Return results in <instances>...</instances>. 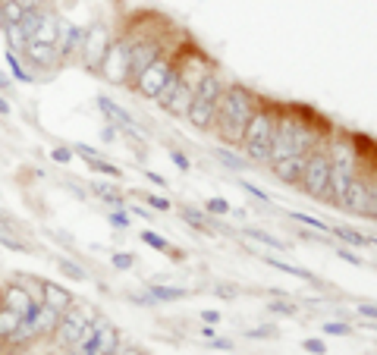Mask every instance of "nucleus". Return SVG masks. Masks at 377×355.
Segmentation results:
<instances>
[{"label":"nucleus","mask_w":377,"mask_h":355,"mask_svg":"<svg viewBox=\"0 0 377 355\" xmlns=\"http://www.w3.org/2000/svg\"><path fill=\"white\" fill-rule=\"evenodd\" d=\"M267 308H271L274 315H289V317H293L296 311H299V308L293 305V302H283V299H280V302H271V305H267Z\"/></svg>","instance_id":"ea45409f"},{"label":"nucleus","mask_w":377,"mask_h":355,"mask_svg":"<svg viewBox=\"0 0 377 355\" xmlns=\"http://www.w3.org/2000/svg\"><path fill=\"white\" fill-rule=\"evenodd\" d=\"M337 255H339V258H343V261H349V264H355V267H361V258H359V255H355V252H352V249H337Z\"/></svg>","instance_id":"8fccbe9b"},{"label":"nucleus","mask_w":377,"mask_h":355,"mask_svg":"<svg viewBox=\"0 0 377 355\" xmlns=\"http://www.w3.org/2000/svg\"><path fill=\"white\" fill-rule=\"evenodd\" d=\"M179 82H183V79H179V67H176V63H173V67H170V72H167V82H164V89H161V95H157L154 101H157V104H161V107H167V101H170L173 98V91H176L179 89Z\"/></svg>","instance_id":"a878e982"},{"label":"nucleus","mask_w":377,"mask_h":355,"mask_svg":"<svg viewBox=\"0 0 377 355\" xmlns=\"http://www.w3.org/2000/svg\"><path fill=\"white\" fill-rule=\"evenodd\" d=\"M111 223H113L117 230H126V227H129V217L123 214V211H111Z\"/></svg>","instance_id":"09e8293b"},{"label":"nucleus","mask_w":377,"mask_h":355,"mask_svg":"<svg viewBox=\"0 0 377 355\" xmlns=\"http://www.w3.org/2000/svg\"><path fill=\"white\" fill-rule=\"evenodd\" d=\"M0 245H4V249H10V252H16V255H26V252H28L26 242H19V239H13V236H6V233H0Z\"/></svg>","instance_id":"e433bc0d"},{"label":"nucleus","mask_w":377,"mask_h":355,"mask_svg":"<svg viewBox=\"0 0 377 355\" xmlns=\"http://www.w3.org/2000/svg\"><path fill=\"white\" fill-rule=\"evenodd\" d=\"M142 242H145V245H151V249H157V252H170V249H173V245L167 242L164 236L151 233V230H145V233H142Z\"/></svg>","instance_id":"72a5a7b5"},{"label":"nucleus","mask_w":377,"mask_h":355,"mask_svg":"<svg viewBox=\"0 0 377 355\" xmlns=\"http://www.w3.org/2000/svg\"><path fill=\"white\" fill-rule=\"evenodd\" d=\"M249 236H252V239H258V242H264V245H271V249H277V252L286 249V245H283V239L271 236V233H264V230H249Z\"/></svg>","instance_id":"f704fd0d"},{"label":"nucleus","mask_w":377,"mask_h":355,"mask_svg":"<svg viewBox=\"0 0 377 355\" xmlns=\"http://www.w3.org/2000/svg\"><path fill=\"white\" fill-rule=\"evenodd\" d=\"M214 293H217V295H223V299H230V295H236V289H233V286H217Z\"/></svg>","instance_id":"6e6d98bb"},{"label":"nucleus","mask_w":377,"mask_h":355,"mask_svg":"<svg viewBox=\"0 0 377 355\" xmlns=\"http://www.w3.org/2000/svg\"><path fill=\"white\" fill-rule=\"evenodd\" d=\"M57 32H60V19H57V13L54 10H41L35 41H41V45H57Z\"/></svg>","instance_id":"a211bd4d"},{"label":"nucleus","mask_w":377,"mask_h":355,"mask_svg":"<svg viewBox=\"0 0 377 355\" xmlns=\"http://www.w3.org/2000/svg\"><path fill=\"white\" fill-rule=\"evenodd\" d=\"M133 214H135V217H142V220H148V217H151V214L145 211V208H139V205H133Z\"/></svg>","instance_id":"4d7b16f0"},{"label":"nucleus","mask_w":377,"mask_h":355,"mask_svg":"<svg viewBox=\"0 0 377 355\" xmlns=\"http://www.w3.org/2000/svg\"><path fill=\"white\" fill-rule=\"evenodd\" d=\"M111 264H113V267H117V271H129V267H133V264H135V258H133V255H129V252H117V255H113V258H111Z\"/></svg>","instance_id":"4c0bfd02"},{"label":"nucleus","mask_w":377,"mask_h":355,"mask_svg":"<svg viewBox=\"0 0 377 355\" xmlns=\"http://www.w3.org/2000/svg\"><path fill=\"white\" fill-rule=\"evenodd\" d=\"M302 167H305V157H286V161H274L271 170L280 183H299L302 179Z\"/></svg>","instance_id":"dca6fc26"},{"label":"nucleus","mask_w":377,"mask_h":355,"mask_svg":"<svg viewBox=\"0 0 377 355\" xmlns=\"http://www.w3.org/2000/svg\"><path fill=\"white\" fill-rule=\"evenodd\" d=\"M129 47H133V35H123V38H113L111 47L104 54V63H101V76L107 82H126L129 79Z\"/></svg>","instance_id":"423d86ee"},{"label":"nucleus","mask_w":377,"mask_h":355,"mask_svg":"<svg viewBox=\"0 0 377 355\" xmlns=\"http://www.w3.org/2000/svg\"><path fill=\"white\" fill-rule=\"evenodd\" d=\"M6 67H10V72L19 79V82H35L32 79V69L23 63V54H16V50H6Z\"/></svg>","instance_id":"393cba45"},{"label":"nucleus","mask_w":377,"mask_h":355,"mask_svg":"<svg viewBox=\"0 0 377 355\" xmlns=\"http://www.w3.org/2000/svg\"><path fill=\"white\" fill-rule=\"evenodd\" d=\"M57 324H60V311H54V308H47V305H41V308H38V315L32 317L35 337H54Z\"/></svg>","instance_id":"f3484780"},{"label":"nucleus","mask_w":377,"mask_h":355,"mask_svg":"<svg viewBox=\"0 0 377 355\" xmlns=\"http://www.w3.org/2000/svg\"><path fill=\"white\" fill-rule=\"evenodd\" d=\"M16 327H19V317L13 315L10 308H4V305H0V339L6 343V339H10V333L16 330Z\"/></svg>","instance_id":"7c9ffc66"},{"label":"nucleus","mask_w":377,"mask_h":355,"mask_svg":"<svg viewBox=\"0 0 377 355\" xmlns=\"http://www.w3.org/2000/svg\"><path fill=\"white\" fill-rule=\"evenodd\" d=\"M38 293H41V305L60 311V315H63L67 308H72V295H69L63 286H57L54 280H41V283H38Z\"/></svg>","instance_id":"ddd939ff"},{"label":"nucleus","mask_w":377,"mask_h":355,"mask_svg":"<svg viewBox=\"0 0 377 355\" xmlns=\"http://www.w3.org/2000/svg\"><path fill=\"white\" fill-rule=\"evenodd\" d=\"M220 95H223V79L217 76L214 69H208L192 91V104H188V111H186V120L192 123L195 129H211Z\"/></svg>","instance_id":"7ed1b4c3"},{"label":"nucleus","mask_w":377,"mask_h":355,"mask_svg":"<svg viewBox=\"0 0 377 355\" xmlns=\"http://www.w3.org/2000/svg\"><path fill=\"white\" fill-rule=\"evenodd\" d=\"M89 167H91L94 173H101V176H113V179H120V176H123V170H120L117 164H107V161H101V157H98V161H91Z\"/></svg>","instance_id":"473e14b6"},{"label":"nucleus","mask_w":377,"mask_h":355,"mask_svg":"<svg viewBox=\"0 0 377 355\" xmlns=\"http://www.w3.org/2000/svg\"><path fill=\"white\" fill-rule=\"evenodd\" d=\"M330 233L337 236V239H343L346 245H371V242H374L371 236H361V233H355L352 227H330Z\"/></svg>","instance_id":"bb28decb"},{"label":"nucleus","mask_w":377,"mask_h":355,"mask_svg":"<svg viewBox=\"0 0 377 355\" xmlns=\"http://www.w3.org/2000/svg\"><path fill=\"white\" fill-rule=\"evenodd\" d=\"M302 186L311 198H321L327 201V183H330V154L321 148H315L305 157V167H302Z\"/></svg>","instance_id":"20e7f679"},{"label":"nucleus","mask_w":377,"mask_h":355,"mask_svg":"<svg viewBox=\"0 0 377 355\" xmlns=\"http://www.w3.org/2000/svg\"><path fill=\"white\" fill-rule=\"evenodd\" d=\"M98 107H101V111L107 113V117L113 120V126H117V123H123V126H129V129L135 126L133 113H126V111H123V107H117V104H113V101L107 98V95H101V98H98Z\"/></svg>","instance_id":"412c9836"},{"label":"nucleus","mask_w":377,"mask_h":355,"mask_svg":"<svg viewBox=\"0 0 377 355\" xmlns=\"http://www.w3.org/2000/svg\"><path fill=\"white\" fill-rule=\"evenodd\" d=\"M170 67H173L170 54H164L161 60H154V63H151V67L145 69L139 79H135V89H139V95L151 98V101H154L157 95H161V89H164V82H167V72H170Z\"/></svg>","instance_id":"9d476101"},{"label":"nucleus","mask_w":377,"mask_h":355,"mask_svg":"<svg viewBox=\"0 0 377 355\" xmlns=\"http://www.w3.org/2000/svg\"><path fill=\"white\" fill-rule=\"evenodd\" d=\"M201 321H205L208 327H211V324L217 327V324H220V315H217V311H201Z\"/></svg>","instance_id":"3c124183"},{"label":"nucleus","mask_w":377,"mask_h":355,"mask_svg":"<svg viewBox=\"0 0 377 355\" xmlns=\"http://www.w3.org/2000/svg\"><path fill=\"white\" fill-rule=\"evenodd\" d=\"M239 186H242V189L249 192V195H255L258 201H264V205H267V201H271V198H267V192H264V189H258V186H252L249 179H239Z\"/></svg>","instance_id":"a19ab883"},{"label":"nucleus","mask_w":377,"mask_h":355,"mask_svg":"<svg viewBox=\"0 0 377 355\" xmlns=\"http://www.w3.org/2000/svg\"><path fill=\"white\" fill-rule=\"evenodd\" d=\"M23 54H26V60L32 63V67L38 69V72H50V69L60 67V54H57V47H54V45L28 41V45L23 47Z\"/></svg>","instance_id":"f8f14e48"},{"label":"nucleus","mask_w":377,"mask_h":355,"mask_svg":"<svg viewBox=\"0 0 377 355\" xmlns=\"http://www.w3.org/2000/svg\"><path fill=\"white\" fill-rule=\"evenodd\" d=\"M91 192L101 195L107 205H113V211H123V208H126V198H123V195L113 189V186H107V183H91Z\"/></svg>","instance_id":"5701e85b"},{"label":"nucleus","mask_w":377,"mask_h":355,"mask_svg":"<svg viewBox=\"0 0 377 355\" xmlns=\"http://www.w3.org/2000/svg\"><path fill=\"white\" fill-rule=\"evenodd\" d=\"M117 129H120V126H107L104 133H101V139H104V142H113V139H117Z\"/></svg>","instance_id":"5fc2aeb1"},{"label":"nucleus","mask_w":377,"mask_h":355,"mask_svg":"<svg viewBox=\"0 0 377 355\" xmlns=\"http://www.w3.org/2000/svg\"><path fill=\"white\" fill-rule=\"evenodd\" d=\"M0 117H10V104L4 98H0Z\"/></svg>","instance_id":"13d9d810"},{"label":"nucleus","mask_w":377,"mask_h":355,"mask_svg":"<svg viewBox=\"0 0 377 355\" xmlns=\"http://www.w3.org/2000/svg\"><path fill=\"white\" fill-rule=\"evenodd\" d=\"M261 101L245 85H223V95L214 111V133L227 145H242V135L249 129V120L255 117Z\"/></svg>","instance_id":"f257e3e1"},{"label":"nucleus","mask_w":377,"mask_h":355,"mask_svg":"<svg viewBox=\"0 0 377 355\" xmlns=\"http://www.w3.org/2000/svg\"><path fill=\"white\" fill-rule=\"evenodd\" d=\"M72 151H76V154H82L85 164H91V161H98V157H101L94 148H89V145H72Z\"/></svg>","instance_id":"c03bdc74"},{"label":"nucleus","mask_w":377,"mask_h":355,"mask_svg":"<svg viewBox=\"0 0 377 355\" xmlns=\"http://www.w3.org/2000/svg\"><path fill=\"white\" fill-rule=\"evenodd\" d=\"M117 355H145V352H139V349H120Z\"/></svg>","instance_id":"052dcab7"},{"label":"nucleus","mask_w":377,"mask_h":355,"mask_svg":"<svg viewBox=\"0 0 377 355\" xmlns=\"http://www.w3.org/2000/svg\"><path fill=\"white\" fill-rule=\"evenodd\" d=\"M293 220L296 223H302V227H311V230H317V233H330V227L324 220H317V217H311V214H302V211H293Z\"/></svg>","instance_id":"2f4dec72"},{"label":"nucleus","mask_w":377,"mask_h":355,"mask_svg":"<svg viewBox=\"0 0 377 355\" xmlns=\"http://www.w3.org/2000/svg\"><path fill=\"white\" fill-rule=\"evenodd\" d=\"M57 267H60V271H63V277L76 280V283H85V280H89V274H85V267H79L76 261H69V258H60V261H57Z\"/></svg>","instance_id":"c756f323"},{"label":"nucleus","mask_w":377,"mask_h":355,"mask_svg":"<svg viewBox=\"0 0 377 355\" xmlns=\"http://www.w3.org/2000/svg\"><path fill=\"white\" fill-rule=\"evenodd\" d=\"M343 208H349V211L355 214H361V217H368V220H374V214H377V189H374V179H359L355 176L349 186H346V192H343V201H339Z\"/></svg>","instance_id":"6e6552de"},{"label":"nucleus","mask_w":377,"mask_h":355,"mask_svg":"<svg viewBox=\"0 0 377 355\" xmlns=\"http://www.w3.org/2000/svg\"><path fill=\"white\" fill-rule=\"evenodd\" d=\"M145 201H148L154 211H170V201H167L164 195H145Z\"/></svg>","instance_id":"79ce46f5"},{"label":"nucleus","mask_w":377,"mask_h":355,"mask_svg":"<svg viewBox=\"0 0 377 355\" xmlns=\"http://www.w3.org/2000/svg\"><path fill=\"white\" fill-rule=\"evenodd\" d=\"M79 45H82V28L79 26H69V23H60V32H57V54L63 57H72L79 54Z\"/></svg>","instance_id":"2eb2a0df"},{"label":"nucleus","mask_w":377,"mask_h":355,"mask_svg":"<svg viewBox=\"0 0 377 355\" xmlns=\"http://www.w3.org/2000/svg\"><path fill=\"white\" fill-rule=\"evenodd\" d=\"M26 4H0V26H19Z\"/></svg>","instance_id":"cd10ccee"},{"label":"nucleus","mask_w":377,"mask_h":355,"mask_svg":"<svg viewBox=\"0 0 377 355\" xmlns=\"http://www.w3.org/2000/svg\"><path fill=\"white\" fill-rule=\"evenodd\" d=\"M0 305L10 308L19 321H32V317L38 315V308H41V299L28 293L23 283H10L4 289V295H0Z\"/></svg>","instance_id":"1a4fd4ad"},{"label":"nucleus","mask_w":377,"mask_h":355,"mask_svg":"<svg viewBox=\"0 0 377 355\" xmlns=\"http://www.w3.org/2000/svg\"><path fill=\"white\" fill-rule=\"evenodd\" d=\"M50 157H54L57 164H69L72 161V148H67V145H60V148L50 151Z\"/></svg>","instance_id":"37998d69"},{"label":"nucleus","mask_w":377,"mask_h":355,"mask_svg":"<svg viewBox=\"0 0 377 355\" xmlns=\"http://www.w3.org/2000/svg\"><path fill=\"white\" fill-rule=\"evenodd\" d=\"M192 85H186V82H179V89L173 91V98L167 101V107L164 111H170V113H176V117H186V111H188V104H192Z\"/></svg>","instance_id":"6ab92c4d"},{"label":"nucleus","mask_w":377,"mask_h":355,"mask_svg":"<svg viewBox=\"0 0 377 355\" xmlns=\"http://www.w3.org/2000/svg\"><path fill=\"white\" fill-rule=\"evenodd\" d=\"M148 295L154 299V305L157 302H179V299H186V289H179V286H164V283H154L148 289Z\"/></svg>","instance_id":"4be33fe9"},{"label":"nucleus","mask_w":377,"mask_h":355,"mask_svg":"<svg viewBox=\"0 0 377 355\" xmlns=\"http://www.w3.org/2000/svg\"><path fill=\"white\" fill-rule=\"evenodd\" d=\"M245 337H249V339H264V337H274V327H271V324H267V327H255V330H249V333H245Z\"/></svg>","instance_id":"de8ad7c7"},{"label":"nucleus","mask_w":377,"mask_h":355,"mask_svg":"<svg viewBox=\"0 0 377 355\" xmlns=\"http://www.w3.org/2000/svg\"><path fill=\"white\" fill-rule=\"evenodd\" d=\"M205 211H208V214H230V201H227V198H211V201L205 205Z\"/></svg>","instance_id":"58836bf2"},{"label":"nucleus","mask_w":377,"mask_h":355,"mask_svg":"<svg viewBox=\"0 0 377 355\" xmlns=\"http://www.w3.org/2000/svg\"><path fill=\"white\" fill-rule=\"evenodd\" d=\"M359 315H361V317H368V321H374V315H377V308L371 305V302H365V305H359Z\"/></svg>","instance_id":"603ef678"},{"label":"nucleus","mask_w":377,"mask_h":355,"mask_svg":"<svg viewBox=\"0 0 377 355\" xmlns=\"http://www.w3.org/2000/svg\"><path fill=\"white\" fill-rule=\"evenodd\" d=\"M6 89H10V79H6L4 72H0V91H6Z\"/></svg>","instance_id":"bf43d9fd"},{"label":"nucleus","mask_w":377,"mask_h":355,"mask_svg":"<svg viewBox=\"0 0 377 355\" xmlns=\"http://www.w3.org/2000/svg\"><path fill=\"white\" fill-rule=\"evenodd\" d=\"M271 267H277V271L283 274H289V277H299V280H305V283H315V274L305 271V267H296V264H289V261H280V258H264Z\"/></svg>","instance_id":"b1692460"},{"label":"nucleus","mask_w":377,"mask_h":355,"mask_svg":"<svg viewBox=\"0 0 377 355\" xmlns=\"http://www.w3.org/2000/svg\"><path fill=\"white\" fill-rule=\"evenodd\" d=\"M274 126H277V107H258L255 117L249 120V129L242 135V151L249 164H264L271 161V142H274Z\"/></svg>","instance_id":"f03ea898"},{"label":"nucleus","mask_w":377,"mask_h":355,"mask_svg":"<svg viewBox=\"0 0 377 355\" xmlns=\"http://www.w3.org/2000/svg\"><path fill=\"white\" fill-rule=\"evenodd\" d=\"M170 161L176 164V167H179V170H183V173H188V167H192V161H188V157L183 154V151H170Z\"/></svg>","instance_id":"49530a36"},{"label":"nucleus","mask_w":377,"mask_h":355,"mask_svg":"<svg viewBox=\"0 0 377 355\" xmlns=\"http://www.w3.org/2000/svg\"><path fill=\"white\" fill-rule=\"evenodd\" d=\"M302 349H305V352H315V355H327V346H324L321 339H305V343H302Z\"/></svg>","instance_id":"a18cd8bd"},{"label":"nucleus","mask_w":377,"mask_h":355,"mask_svg":"<svg viewBox=\"0 0 377 355\" xmlns=\"http://www.w3.org/2000/svg\"><path fill=\"white\" fill-rule=\"evenodd\" d=\"M89 324V315L85 311H79L76 305L67 308L60 315V324H57V330H54V337H57V343L60 346H67V349H72V346L79 343V337H82V327Z\"/></svg>","instance_id":"9b49d317"},{"label":"nucleus","mask_w":377,"mask_h":355,"mask_svg":"<svg viewBox=\"0 0 377 355\" xmlns=\"http://www.w3.org/2000/svg\"><path fill=\"white\" fill-rule=\"evenodd\" d=\"M101 330H104V321H91L89 317V324L82 327V337H79V343L72 346V355H98L101 349Z\"/></svg>","instance_id":"4468645a"},{"label":"nucleus","mask_w":377,"mask_h":355,"mask_svg":"<svg viewBox=\"0 0 377 355\" xmlns=\"http://www.w3.org/2000/svg\"><path fill=\"white\" fill-rule=\"evenodd\" d=\"M214 154H217V161H220L223 167H230V170H249V161H245V157H239L236 151H230V148H217Z\"/></svg>","instance_id":"c85d7f7f"},{"label":"nucleus","mask_w":377,"mask_h":355,"mask_svg":"<svg viewBox=\"0 0 377 355\" xmlns=\"http://www.w3.org/2000/svg\"><path fill=\"white\" fill-rule=\"evenodd\" d=\"M183 220H186V223H192V227H195V230H201V233H217V230H223L220 223H214L205 211H195V208H183Z\"/></svg>","instance_id":"aec40b11"},{"label":"nucleus","mask_w":377,"mask_h":355,"mask_svg":"<svg viewBox=\"0 0 377 355\" xmlns=\"http://www.w3.org/2000/svg\"><path fill=\"white\" fill-rule=\"evenodd\" d=\"M4 346H6V343H4V339H0V349H4Z\"/></svg>","instance_id":"680f3d73"},{"label":"nucleus","mask_w":377,"mask_h":355,"mask_svg":"<svg viewBox=\"0 0 377 355\" xmlns=\"http://www.w3.org/2000/svg\"><path fill=\"white\" fill-rule=\"evenodd\" d=\"M113 355H117V352H113Z\"/></svg>","instance_id":"e2e57ef3"},{"label":"nucleus","mask_w":377,"mask_h":355,"mask_svg":"<svg viewBox=\"0 0 377 355\" xmlns=\"http://www.w3.org/2000/svg\"><path fill=\"white\" fill-rule=\"evenodd\" d=\"M145 179H151L154 186H167V179L161 176V173H154V170H148V173H145Z\"/></svg>","instance_id":"864d4df0"},{"label":"nucleus","mask_w":377,"mask_h":355,"mask_svg":"<svg viewBox=\"0 0 377 355\" xmlns=\"http://www.w3.org/2000/svg\"><path fill=\"white\" fill-rule=\"evenodd\" d=\"M324 333H327V337H349L352 327L346 321H327L324 324Z\"/></svg>","instance_id":"c9c22d12"},{"label":"nucleus","mask_w":377,"mask_h":355,"mask_svg":"<svg viewBox=\"0 0 377 355\" xmlns=\"http://www.w3.org/2000/svg\"><path fill=\"white\" fill-rule=\"evenodd\" d=\"M111 47V32L107 26H89L82 28V45H79V57H82V67L89 72H98L104 63V54Z\"/></svg>","instance_id":"39448f33"},{"label":"nucleus","mask_w":377,"mask_h":355,"mask_svg":"<svg viewBox=\"0 0 377 355\" xmlns=\"http://www.w3.org/2000/svg\"><path fill=\"white\" fill-rule=\"evenodd\" d=\"M164 54H167L164 41L157 35H139V38H133V47H129V79H139Z\"/></svg>","instance_id":"0eeeda50"}]
</instances>
